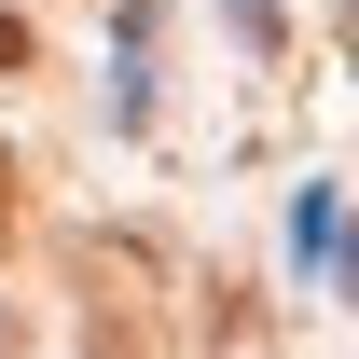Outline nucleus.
<instances>
[{
  "instance_id": "1",
  "label": "nucleus",
  "mask_w": 359,
  "mask_h": 359,
  "mask_svg": "<svg viewBox=\"0 0 359 359\" xmlns=\"http://www.w3.org/2000/svg\"><path fill=\"white\" fill-rule=\"evenodd\" d=\"M69 276H83V304H97V346H166V263L138 249V235H83L69 249Z\"/></svg>"
},
{
  "instance_id": "2",
  "label": "nucleus",
  "mask_w": 359,
  "mask_h": 359,
  "mask_svg": "<svg viewBox=\"0 0 359 359\" xmlns=\"http://www.w3.org/2000/svg\"><path fill=\"white\" fill-rule=\"evenodd\" d=\"M0 69H28V28H14V14H0Z\"/></svg>"
},
{
  "instance_id": "3",
  "label": "nucleus",
  "mask_w": 359,
  "mask_h": 359,
  "mask_svg": "<svg viewBox=\"0 0 359 359\" xmlns=\"http://www.w3.org/2000/svg\"><path fill=\"white\" fill-rule=\"evenodd\" d=\"M0 249H14V166H0Z\"/></svg>"
}]
</instances>
